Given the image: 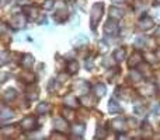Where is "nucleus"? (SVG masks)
Returning a JSON list of instances; mask_svg holds the SVG:
<instances>
[{
	"label": "nucleus",
	"mask_w": 160,
	"mask_h": 140,
	"mask_svg": "<svg viewBox=\"0 0 160 140\" xmlns=\"http://www.w3.org/2000/svg\"><path fill=\"white\" fill-rule=\"evenodd\" d=\"M4 81H6V74L2 73V83H4Z\"/></svg>",
	"instance_id": "e433bc0d"
},
{
	"label": "nucleus",
	"mask_w": 160,
	"mask_h": 140,
	"mask_svg": "<svg viewBox=\"0 0 160 140\" xmlns=\"http://www.w3.org/2000/svg\"><path fill=\"white\" fill-rule=\"evenodd\" d=\"M16 95H17V91L14 90V88H7V90L3 93V99L8 102V101H11V99L16 98Z\"/></svg>",
	"instance_id": "9b49d317"
},
{
	"label": "nucleus",
	"mask_w": 160,
	"mask_h": 140,
	"mask_svg": "<svg viewBox=\"0 0 160 140\" xmlns=\"http://www.w3.org/2000/svg\"><path fill=\"white\" fill-rule=\"evenodd\" d=\"M32 65H34V56H31V55H24L21 58V66L24 67V69H27V70H30L31 67H32Z\"/></svg>",
	"instance_id": "0eeeda50"
},
{
	"label": "nucleus",
	"mask_w": 160,
	"mask_h": 140,
	"mask_svg": "<svg viewBox=\"0 0 160 140\" xmlns=\"http://www.w3.org/2000/svg\"><path fill=\"white\" fill-rule=\"evenodd\" d=\"M63 115H65V118H66L68 121H72V119L75 118V113H73V111L68 109V108H65V109H63Z\"/></svg>",
	"instance_id": "a878e982"
},
{
	"label": "nucleus",
	"mask_w": 160,
	"mask_h": 140,
	"mask_svg": "<svg viewBox=\"0 0 160 140\" xmlns=\"http://www.w3.org/2000/svg\"><path fill=\"white\" fill-rule=\"evenodd\" d=\"M141 62H142V55L138 52H135V53H132V56L129 58L128 65H129V67H135V66H138Z\"/></svg>",
	"instance_id": "1a4fd4ad"
},
{
	"label": "nucleus",
	"mask_w": 160,
	"mask_h": 140,
	"mask_svg": "<svg viewBox=\"0 0 160 140\" xmlns=\"http://www.w3.org/2000/svg\"><path fill=\"white\" fill-rule=\"evenodd\" d=\"M47 140H69V139H68V136L62 135V133L53 132V133H51V136H49V138H48Z\"/></svg>",
	"instance_id": "5701e85b"
},
{
	"label": "nucleus",
	"mask_w": 160,
	"mask_h": 140,
	"mask_svg": "<svg viewBox=\"0 0 160 140\" xmlns=\"http://www.w3.org/2000/svg\"><path fill=\"white\" fill-rule=\"evenodd\" d=\"M114 58H115L117 62L124 60V58H125V49H124V48H119V49H117L115 52H114Z\"/></svg>",
	"instance_id": "412c9836"
},
{
	"label": "nucleus",
	"mask_w": 160,
	"mask_h": 140,
	"mask_svg": "<svg viewBox=\"0 0 160 140\" xmlns=\"http://www.w3.org/2000/svg\"><path fill=\"white\" fill-rule=\"evenodd\" d=\"M93 93H94V95H96L97 98H101V97H104L105 95V85L101 84V83L96 84L93 87Z\"/></svg>",
	"instance_id": "9d476101"
},
{
	"label": "nucleus",
	"mask_w": 160,
	"mask_h": 140,
	"mask_svg": "<svg viewBox=\"0 0 160 140\" xmlns=\"http://www.w3.org/2000/svg\"><path fill=\"white\" fill-rule=\"evenodd\" d=\"M28 0H18V4H27Z\"/></svg>",
	"instance_id": "c9c22d12"
},
{
	"label": "nucleus",
	"mask_w": 160,
	"mask_h": 140,
	"mask_svg": "<svg viewBox=\"0 0 160 140\" xmlns=\"http://www.w3.org/2000/svg\"><path fill=\"white\" fill-rule=\"evenodd\" d=\"M24 80L25 81H34V76L32 74H24Z\"/></svg>",
	"instance_id": "7c9ffc66"
},
{
	"label": "nucleus",
	"mask_w": 160,
	"mask_h": 140,
	"mask_svg": "<svg viewBox=\"0 0 160 140\" xmlns=\"http://www.w3.org/2000/svg\"><path fill=\"white\" fill-rule=\"evenodd\" d=\"M155 25V22H153V20L150 18V17H142L141 20H139V22H138V27L141 28V30H143V31H148V30H150V28Z\"/></svg>",
	"instance_id": "39448f33"
},
{
	"label": "nucleus",
	"mask_w": 160,
	"mask_h": 140,
	"mask_svg": "<svg viewBox=\"0 0 160 140\" xmlns=\"http://www.w3.org/2000/svg\"><path fill=\"white\" fill-rule=\"evenodd\" d=\"M108 111H110V113H119L121 112V107L118 105V102L115 99H111L110 104H108Z\"/></svg>",
	"instance_id": "f8f14e48"
},
{
	"label": "nucleus",
	"mask_w": 160,
	"mask_h": 140,
	"mask_svg": "<svg viewBox=\"0 0 160 140\" xmlns=\"http://www.w3.org/2000/svg\"><path fill=\"white\" fill-rule=\"evenodd\" d=\"M84 125L83 123H75L72 126V132H73V135H83V133H84Z\"/></svg>",
	"instance_id": "f3484780"
},
{
	"label": "nucleus",
	"mask_w": 160,
	"mask_h": 140,
	"mask_svg": "<svg viewBox=\"0 0 160 140\" xmlns=\"http://www.w3.org/2000/svg\"><path fill=\"white\" fill-rule=\"evenodd\" d=\"M53 126H55L56 130H66L68 129V123H66V119L63 118H55L53 119Z\"/></svg>",
	"instance_id": "6e6552de"
},
{
	"label": "nucleus",
	"mask_w": 160,
	"mask_h": 140,
	"mask_svg": "<svg viewBox=\"0 0 160 140\" xmlns=\"http://www.w3.org/2000/svg\"><path fill=\"white\" fill-rule=\"evenodd\" d=\"M104 32H105V35H108V36L118 35V32H119L118 24H117L114 20H108V21L105 22V25H104Z\"/></svg>",
	"instance_id": "f03ea898"
},
{
	"label": "nucleus",
	"mask_w": 160,
	"mask_h": 140,
	"mask_svg": "<svg viewBox=\"0 0 160 140\" xmlns=\"http://www.w3.org/2000/svg\"><path fill=\"white\" fill-rule=\"evenodd\" d=\"M129 77H131V80H132V81L138 83V81H141V79H142V74L139 73L138 70H131Z\"/></svg>",
	"instance_id": "393cba45"
},
{
	"label": "nucleus",
	"mask_w": 160,
	"mask_h": 140,
	"mask_svg": "<svg viewBox=\"0 0 160 140\" xmlns=\"http://www.w3.org/2000/svg\"><path fill=\"white\" fill-rule=\"evenodd\" d=\"M102 11H104V4H102V3H96V4H93L91 11H90L91 30H96L97 24H98V21L101 20V17H102Z\"/></svg>",
	"instance_id": "f257e3e1"
},
{
	"label": "nucleus",
	"mask_w": 160,
	"mask_h": 140,
	"mask_svg": "<svg viewBox=\"0 0 160 140\" xmlns=\"http://www.w3.org/2000/svg\"><path fill=\"white\" fill-rule=\"evenodd\" d=\"M105 138V132H104V129H97V135H96V139H98V140H101V139H104Z\"/></svg>",
	"instance_id": "cd10ccee"
},
{
	"label": "nucleus",
	"mask_w": 160,
	"mask_h": 140,
	"mask_svg": "<svg viewBox=\"0 0 160 140\" xmlns=\"http://www.w3.org/2000/svg\"><path fill=\"white\" fill-rule=\"evenodd\" d=\"M78 70H79V63L76 60H70L69 63H68V73L69 74L78 73Z\"/></svg>",
	"instance_id": "4468645a"
},
{
	"label": "nucleus",
	"mask_w": 160,
	"mask_h": 140,
	"mask_svg": "<svg viewBox=\"0 0 160 140\" xmlns=\"http://www.w3.org/2000/svg\"><path fill=\"white\" fill-rule=\"evenodd\" d=\"M25 13H27V16H28V18L32 21L34 18H37L38 17V10H37L35 7H27L25 8Z\"/></svg>",
	"instance_id": "a211bd4d"
},
{
	"label": "nucleus",
	"mask_w": 160,
	"mask_h": 140,
	"mask_svg": "<svg viewBox=\"0 0 160 140\" xmlns=\"http://www.w3.org/2000/svg\"><path fill=\"white\" fill-rule=\"evenodd\" d=\"M153 88H155V87H153L150 83H148L145 87H142V91H141V93L143 94V95H152V94H155V90H153Z\"/></svg>",
	"instance_id": "aec40b11"
},
{
	"label": "nucleus",
	"mask_w": 160,
	"mask_h": 140,
	"mask_svg": "<svg viewBox=\"0 0 160 140\" xmlns=\"http://www.w3.org/2000/svg\"><path fill=\"white\" fill-rule=\"evenodd\" d=\"M49 109H51V105L48 104V102H41V104H38V107H37V112H38L39 115L48 113Z\"/></svg>",
	"instance_id": "ddd939ff"
},
{
	"label": "nucleus",
	"mask_w": 160,
	"mask_h": 140,
	"mask_svg": "<svg viewBox=\"0 0 160 140\" xmlns=\"http://www.w3.org/2000/svg\"><path fill=\"white\" fill-rule=\"evenodd\" d=\"M118 140H131L128 136H125V135H119L118 136Z\"/></svg>",
	"instance_id": "f704fd0d"
},
{
	"label": "nucleus",
	"mask_w": 160,
	"mask_h": 140,
	"mask_svg": "<svg viewBox=\"0 0 160 140\" xmlns=\"http://www.w3.org/2000/svg\"><path fill=\"white\" fill-rule=\"evenodd\" d=\"M53 4H55V0H45L42 7H44L45 10H51V8L53 7Z\"/></svg>",
	"instance_id": "bb28decb"
},
{
	"label": "nucleus",
	"mask_w": 160,
	"mask_h": 140,
	"mask_svg": "<svg viewBox=\"0 0 160 140\" xmlns=\"http://www.w3.org/2000/svg\"><path fill=\"white\" fill-rule=\"evenodd\" d=\"M145 44V39L143 38H138L136 39V46H143Z\"/></svg>",
	"instance_id": "2f4dec72"
},
{
	"label": "nucleus",
	"mask_w": 160,
	"mask_h": 140,
	"mask_svg": "<svg viewBox=\"0 0 160 140\" xmlns=\"http://www.w3.org/2000/svg\"><path fill=\"white\" fill-rule=\"evenodd\" d=\"M86 67H87L88 70L93 67V59H86Z\"/></svg>",
	"instance_id": "c756f323"
},
{
	"label": "nucleus",
	"mask_w": 160,
	"mask_h": 140,
	"mask_svg": "<svg viewBox=\"0 0 160 140\" xmlns=\"http://www.w3.org/2000/svg\"><path fill=\"white\" fill-rule=\"evenodd\" d=\"M80 104L84 105V107H93L94 101H93V98H90V95H82V98H80Z\"/></svg>",
	"instance_id": "6ab92c4d"
},
{
	"label": "nucleus",
	"mask_w": 160,
	"mask_h": 140,
	"mask_svg": "<svg viewBox=\"0 0 160 140\" xmlns=\"http://www.w3.org/2000/svg\"><path fill=\"white\" fill-rule=\"evenodd\" d=\"M10 25L14 28V30H20V28H22L25 25V17H24V14H21V13L14 14V16L11 17V20H10Z\"/></svg>",
	"instance_id": "7ed1b4c3"
},
{
	"label": "nucleus",
	"mask_w": 160,
	"mask_h": 140,
	"mask_svg": "<svg viewBox=\"0 0 160 140\" xmlns=\"http://www.w3.org/2000/svg\"><path fill=\"white\" fill-rule=\"evenodd\" d=\"M13 118V112H11V109H8V108H2V113H0V119L2 121H7V119Z\"/></svg>",
	"instance_id": "2eb2a0df"
},
{
	"label": "nucleus",
	"mask_w": 160,
	"mask_h": 140,
	"mask_svg": "<svg viewBox=\"0 0 160 140\" xmlns=\"http://www.w3.org/2000/svg\"><path fill=\"white\" fill-rule=\"evenodd\" d=\"M152 112H153V115H159L160 113V104H153Z\"/></svg>",
	"instance_id": "c85d7f7f"
},
{
	"label": "nucleus",
	"mask_w": 160,
	"mask_h": 140,
	"mask_svg": "<svg viewBox=\"0 0 160 140\" xmlns=\"http://www.w3.org/2000/svg\"><path fill=\"white\" fill-rule=\"evenodd\" d=\"M156 56H158V58L160 59V48H159V49H158V52H156Z\"/></svg>",
	"instance_id": "4c0bfd02"
},
{
	"label": "nucleus",
	"mask_w": 160,
	"mask_h": 140,
	"mask_svg": "<svg viewBox=\"0 0 160 140\" xmlns=\"http://www.w3.org/2000/svg\"><path fill=\"white\" fill-rule=\"evenodd\" d=\"M110 14H111V17H112V18H117V20H119V18H122V17H124V13H122L119 8H111Z\"/></svg>",
	"instance_id": "b1692460"
},
{
	"label": "nucleus",
	"mask_w": 160,
	"mask_h": 140,
	"mask_svg": "<svg viewBox=\"0 0 160 140\" xmlns=\"http://www.w3.org/2000/svg\"><path fill=\"white\" fill-rule=\"evenodd\" d=\"M20 126H21L22 130H32L34 128H35V118H32V116H27V118H24L21 121Z\"/></svg>",
	"instance_id": "423d86ee"
},
{
	"label": "nucleus",
	"mask_w": 160,
	"mask_h": 140,
	"mask_svg": "<svg viewBox=\"0 0 160 140\" xmlns=\"http://www.w3.org/2000/svg\"><path fill=\"white\" fill-rule=\"evenodd\" d=\"M111 128H112V130H115V132H124V130L127 129V122L122 118H117L111 122Z\"/></svg>",
	"instance_id": "20e7f679"
},
{
	"label": "nucleus",
	"mask_w": 160,
	"mask_h": 140,
	"mask_svg": "<svg viewBox=\"0 0 160 140\" xmlns=\"http://www.w3.org/2000/svg\"><path fill=\"white\" fill-rule=\"evenodd\" d=\"M10 0H3V4H6V3H8Z\"/></svg>",
	"instance_id": "58836bf2"
},
{
	"label": "nucleus",
	"mask_w": 160,
	"mask_h": 140,
	"mask_svg": "<svg viewBox=\"0 0 160 140\" xmlns=\"http://www.w3.org/2000/svg\"><path fill=\"white\" fill-rule=\"evenodd\" d=\"M6 58H7V53H6V52H2V65L6 62Z\"/></svg>",
	"instance_id": "72a5a7b5"
},
{
	"label": "nucleus",
	"mask_w": 160,
	"mask_h": 140,
	"mask_svg": "<svg viewBox=\"0 0 160 140\" xmlns=\"http://www.w3.org/2000/svg\"><path fill=\"white\" fill-rule=\"evenodd\" d=\"M156 34H158V35H160V27L158 28V32H156Z\"/></svg>",
	"instance_id": "ea45409f"
},
{
	"label": "nucleus",
	"mask_w": 160,
	"mask_h": 140,
	"mask_svg": "<svg viewBox=\"0 0 160 140\" xmlns=\"http://www.w3.org/2000/svg\"><path fill=\"white\" fill-rule=\"evenodd\" d=\"M68 17V13L65 10H61V11H58V13L53 16V18L56 20L58 22H62V21H65V18Z\"/></svg>",
	"instance_id": "4be33fe9"
},
{
	"label": "nucleus",
	"mask_w": 160,
	"mask_h": 140,
	"mask_svg": "<svg viewBox=\"0 0 160 140\" xmlns=\"http://www.w3.org/2000/svg\"><path fill=\"white\" fill-rule=\"evenodd\" d=\"M111 3H114V4H122V3H125V0H111Z\"/></svg>",
	"instance_id": "473e14b6"
},
{
	"label": "nucleus",
	"mask_w": 160,
	"mask_h": 140,
	"mask_svg": "<svg viewBox=\"0 0 160 140\" xmlns=\"http://www.w3.org/2000/svg\"><path fill=\"white\" fill-rule=\"evenodd\" d=\"M65 104H66L68 107H72V108H76V107H78L76 98H75V95H72V94H69V95L65 97Z\"/></svg>",
	"instance_id": "dca6fc26"
}]
</instances>
